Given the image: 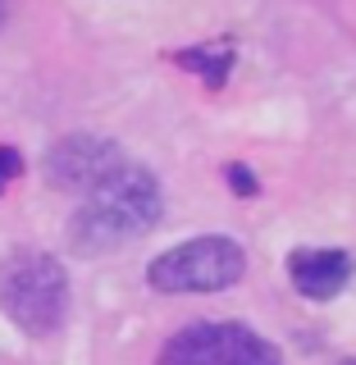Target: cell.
<instances>
[{
	"mask_svg": "<svg viewBox=\"0 0 356 365\" xmlns=\"http://www.w3.org/2000/svg\"><path fill=\"white\" fill-rule=\"evenodd\" d=\"M160 210H165V197H160L156 174L119 160L106 178L87 187L83 205L68 220V242L78 256H101V251H114L142 237L146 228H156Z\"/></svg>",
	"mask_w": 356,
	"mask_h": 365,
	"instance_id": "cell-1",
	"label": "cell"
},
{
	"mask_svg": "<svg viewBox=\"0 0 356 365\" xmlns=\"http://www.w3.org/2000/svg\"><path fill=\"white\" fill-rule=\"evenodd\" d=\"M0 306L23 334L46 338L68 315V274L46 251H14L0 265Z\"/></svg>",
	"mask_w": 356,
	"mask_h": 365,
	"instance_id": "cell-2",
	"label": "cell"
},
{
	"mask_svg": "<svg viewBox=\"0 0 356 365\" xmlns=\"http://www.w3.org/2000/svg\"><path fill=\"white\" fill-rule=\"evenodd\" d=\"M243 269H247V256L233 237L205 233L156 256L146 279H151L156 292H220V288H233L243 279Z\"/></svg>",
	"mask_w": 356,
	"mask_h": 365,
	"instance_id": "cell-3",
	"label": "cell"
},
{
	"mask_svg": "<svg viewBox=\"0 0 356 365\" xmlns=\"http://www.w3.org/2000/svg\"><path fill=\"white\" fill-rule=\"evenodd\" d=\"M156 365H283L274 342L247 324H188L165 342Z\"/></svg>",
	"mask_w": 356,
	"mask_h": 365,
	"instance_id": "cell-4",
	"label": "cell"
},
{
	"mask_svg": "<svg viewBox=\"0 0 356 365\" xmlns=\"http://www.w3.org/2000/svg\"><path fill=\"white\" fill-rule=\"evenodd\" d=\"M119 160L123 155H119L114 142H106V137H96V133H73V137H64V142L51 146V155H46V178L64 192H87L91 182H101Z\"/></svg>",
	"mask_w": 356,
	"mask_h": 365,
	"instance_id": "cell-5",
	"label": "cell"
},
{
	"mask_svg": "<svg viewBox=\"0 0 356 365\" xmlns=\"http://www.w3.org/2000/svg\"><path fill=\"white\" fill-rule=\"evenodd\" d=\"M288 274H293V288L311 302H329L347 288L352 279V256L347 251H329V247H302L288 256Z\"/></svg>",
	"mask_w": 356,
	"mask_h": 365,
	"instance_id": "cell-6",
	"label": "cell"
},
{
	"mask_svg": "<svg viewBox=\"0 0 356 365\" xmlns=\"http://www.w3.org/2000/svg\"><path fill=\"white\" fill-rule=\"evenodd\" d=\"M178 64H188V68H205L210 87H220V83H224V68L233 64V60H224V55H210V51H183V55H178Z\"/></svg>",
	"mask_w": 356,
	"mask_h": 365,
	"instance_id": "cell-7",
	"label": "cell"
},
{
	"mask_svg": "<svg viewBox=\"0 0 356 365\" xmlns=\"http://www.w3.org/2000/svg\"><path fill=\"white\" fill-rule=\"evenodd\" d=\"M19 174H23V155L14 151V146H0V192H5Z\"/></svg>",
	"mask_w": 356,
	"mask_h": 365,
	"instance_id": "cell-8",
	"label": "cell"
},
{
	"mask_svg": "<svg viewBox=\"0 0 356 365\" xmlns=\"http://www.w3.org/2000/svg\"><path fill=\"white\" fill-rule=\"evenodd\" d=\"M228 182H233V187H243V197H251V192H256V182H251L247 165H228Z\"/></svg>",
	"mask_w": 356,
	"mask_h": 365,
	"instance_id": "cell-9",
	"label": "cell"
},
{
	"mask_svg": "<svg viewBox=\"0 0 356 365\" xmlns=\"http://www.w3.org/2000/svg\"><path fill=\"white\" fill-rule=\"evenodd\" d=\"M5 14H9V5H5V0H0V23H5Z\"/></svg>",
	"mask_w": 356,
	"mask_h": 365,
	"instance_id": "cell-10",
	"label": "cell"
},
{
	"mask_svg": "<svg viewBox=\"0 0 356 365\" xmlns=\"http://www.w3.org/2000/svg\"><path fill=\"white\" fill-rule=\"evenodd\" d=\"M347 365H356V361H347Z\"/></svg>",
	"mask_w": 356,
	"mask_h": 365,
	"instance_id": "cell-11",
	"label": "cell"
}]
</instances>
